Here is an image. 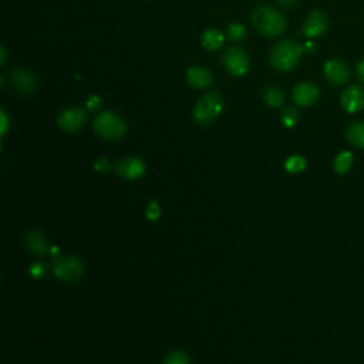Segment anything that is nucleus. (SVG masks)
Segmentation results:
<instances>
[{"label":"nucleus","mask_w":364,"mask_h":364,"mask_svg":"<svg viewBox=\"0 0 364 364\" xmlns=\"http://www.w3.org/2000/svg\"><path fill=\"white\" fill-rule=\"evenodd\" d=\"M252 23L255 29L266 37H275L284 32L286 19L284 16L271 6H261L253 10Z\"/></svg>","instance_id":"obj_1"},{"label":"nucleus","mask_w":364,"mask_h":364,"mask_svg":"<svg viewBox=\"0 0 364 364\" xmlns=\"http://www.w3.org/2000/svg\"><path fill=\"white\" fill-rule=\"evenodd\" d=\"M303 53V47L293 40H282L271 50V64L279 71L293 70Z\"/></svg>","instance_id":"obj_2"},{"label":"nucleus","mask_w":364,"mask_h":364,"mask_svg":"<svg viewBox=\"0 0 364 364\" xmlns=\"http://www.w3.org/2000/svg\"><path fill=\"white\" fill-rule=\"evenodd\" d=\"M93 127H94V131L97 133V136H100L104 140H109V141H117L122 138V136L127 133L125 121L120 116L111 111L100 113L94 118Z\"/></svg>","instance_id":"obj_3"},{"label":"nucleus","mask_w":364,"mask_h":364,"mask_svg":"<svg viewBox=\"0 0 364 364\" xmlns=\"http://www.w3.org/2000/svg\"><path fill=\"white\" fill-rule=\"evenodd\" d=\"M224 110V100L219 93L211 91L199 98L194 107V120L199 125H210Z\"/></svg>","instance_id":"obj_4"},{"label":"nucleus","mask_w":364,"mask_h":364,"mask_svg":"<svg viewBox=\"0 0 364 364\" xmlns=\"http://www.w3.org/2000/svg\"><path fill=\"white\" fill-rule=\"evenodd\" d=\"M83 272H84L83 262L75 256L59 257L57 261L53 264L55 276L64 283H74L79 279H82Z\"/></svg>","instance_id":"obj_5"},{"label":"nucleus","mask_w":364,"mask_h":364,"mask_svg":"<svg viewBox=\"0 0 364 364\" xmlns=\"http://www.w3.org/2000/svg\"><path fill=\"white\" fill-rule=\"evenodd\" d=\"M224 66L228 73L235 77H242L249 71L251 62L248 55L239 47H230L224 55Z\"/></svg>","instance_id":"obj_6"},{"label":"nucleus","mask_w":364,"mask_h":364,"mask_svg":"<svg viewBox=\"0 0 364 364\" xmlns=\"http://www.w3.org/2000/svg\"><path fill=\"white\" fill-rule=\"evenodd\" d=\"M87 114L80 107H71L60 113L57 117V125L66 133H75L84 127Z\"/></svg>","instance_id":"obj_7"},{"label":"nucleus","mask_w":364,"mask_h":364,"mask_svg":"<svg viewBox=\"0 0 364 364\" xmlns=\"http://www.w3.org/2000/svg\"><path fill=\"white\" fill-rule=\"evenodd\" d=\"M117 174L124 179H138L145 174V163L138 157H125L116 165Z\"/></svg>","instance_id":"obj_8"},{"label":"nucleus","mask_w":364,"mask_h":364,"mask_svg":"<svg viewBox=\"0 0 364 364\" xmlns=\"http://www.w3.org/2000/svg\"><path fill=\"white\" fill-rule=\"evenodd\" d=\"M325 75L331 84L343 86L349 80L350 71L345 62L339 59H330L325 63Z\"/></svg>","instance_id":"obj_9"},{"label":"nucleus","mask_w":364,"mask_h":364,"mask_svg":"<svg viewBox=\"0 0 364 364\" xmlns=\"http://www.w3.org/2000/svg\"><path fill=\"white\" fill-rule=\"evenodd\" d=\"M10 83L20 94H33L37 89L35 74L20 67L10 73Z\"/></svg>","instance_id":"obj_10"},{"label":"nucleus","mask_w":364,"mask_h":364,"mask_svg":"<svg viewBox=\"0 0 364 364\" xmlns=\"http://www.w3.org/2000/svg\"><path fill=\"white\" fill-rule=\"evenodd\" d=\"M329 29V17L322 10L311 12L303 26V33L307 37H319Z\"/></svg>","instance_id":"obj_11"},{"label":"nucleus","mask_w":364,"mask_h":364,"mask_svg":"<svg viewBox=\"0 0 364 364\" xmlns=\"http://www.w3.org/2000/svg\"><path fill=\"white\" fill-rule=\"evenodd\" d=\"M293 101L299 107H310L318 102L320 97L319 89L311 83H300L293 89Z\"/></svg>","instance_id":"obj_12"},{"label":"nucleus","mask_w":364,"mask_h":364,"mask_svg":"<svg viewBox=\"0 0 364 364\" xmlns=\"http://www.w3.org/2000/svg\"><path fill=\"white\" fill-rule=\"evenodd\" d=\"M340 102L347 113H357L364 109V90L360 86H352L343 91Z\"/></svg>","instance_id":"obj_13"},{"label":"nucleus","mask_w":364,"mask_h":364,"mask_svg":"<svg viewBox=\"0 0 364 364\" xmlns=\"http://www.w3.org/2000/svg\"><path fill=\"white\" fill-rule=\"evenodd\" d=\"M187 82L195 89H206L214 83V77L205 67H191L187 71Z\"/></svg>","instance_id":"obj_14"},{"label":"nucleus","mask_w":364,"mask_h":364,"mask_svg":"<svg viewBox=\"0 0 364 364\" xmlns=\"http://www.w3.org/2000/svg\"><path fill=\"white\" fill-rule=\"evenodd\" d=\"M24 241H26V246L30 249V252H33L39 256L47 255L48 245H47V239L44 238L42 230H39V229L29 230L28 233H26Z\"/></svg>","instance_id":"obj_15"},{"label":"nucleus","mask_w":364,"mask_h":364,"mask_svg":"<svg viewBox=\"0 0 364 364\" xmlns=\"http://www.w3.org/2000/svg\"><path fill=\"white\" fill-rule=\"evenodd\" d=\"M225 42V35L218 30V29H210V30H206L203 32L202 35V47L206 48V50H210V51H217L222 47Z\"/></svg>","instance_id":"obj_16"},{"label":"nucleus","mask_w":364,"mask_h":364,"mask_svg":"<svg viewBox=\"0 0 364 364\" xmlns=\"http://www.w3.org/2000/svg\"><path fill=\"white\" fill-rule=\"evenodd\" d=\"M346 138L352 145L364 149V121L350 124L346 129Z\"/></svg>","instance_id":"obj_17"},{"label":"nucleus","mask_w":364,"mask_h":364,"mask_svg":"<svg viewBox=\"0 0 364 364\" xmlns=\"http://www.w3.org/2000/svg\"><path fill=\"white\" fill-rule=\"evenodd\" d=\"M262 98L269 107L279 109L283 106V102H284V93L282 89H279L276 86H269L265 89Z\"/></svg>","instance_id":"obj_18"},{"label":"nucleus","mask_w":364,"mask_h":364,"mask_svg":"<svg viewBox=\"0 0 364 364\" xmlns=\"http://www.w3.org/2000/svg\"><path fill=\"white\" fill-rule=\"evenodd\" d=\"M354 163V157L350 151H342L339 155H337L334 160V171L339 175L347 174Z\"/></svg>","instance_id":"obj_19"},{"label":"nucleus","mask_w":364,"mask_h":364,"mask_svg":"<svg viewBox=\"0 0 364 364\" xmlns=\"http://www.w3.org/2000/svg\"><path fill=\"white\" fill-rule=\"evenodd\" d=\"M306 165H307L306 160L303 157H300V155H292V157H289L284 163L286 171L291 172V174L303 172L306 170Z\"/></svg>","instance_id":"obj_20"},{"label":"nucleus","mask_w":364,"mask_h":364,"mask_svg":"<svg viewBox=\"0 0 364 364\" xmlns=\"http://www.w3.org/2000/svg\"><path fill=\"white\" fill-rule=\"evenodd\" d=\"M282 124L288 128H293L299 122V111L295 107H288L282 111Z\"/></svg>","instance_id":"obj_21"},{"label":"nucleus","mask_w":364,"mask_h":364,"mask_svg":"<svg viewBox=\"0 0 364 364\" xmlns=\"http://www.w3.org/2000/svg\"><path fill=\"white\" fill-rule=\"evenodd\" d=\"M163 364H191V361H190V356L185 352L175 350L167 354Z\"/></svg>","instance_id":"obj_22"},{"label":"nucleus","mask_w":364,"mask_h":364,"mask_svg":"<svg viewBox=\"0 0 364 364\" xmlns=\"http://www.w3.org/2000/svg\"><path fill=\"white\" fill-rule=\"evenodd\" d=\"M246 36V29L239 23H232L228 28V37L233 42H241Z\"/></svg>","instance_id":"obj_23"},{"label":"nucleus","mask_w":364,"mask_h":364,"mask_svg":"<svg viewBox=\"0 0 364 364\" xmlns=\"http://www.w3.org/2000/svg\"><path fill=\"white\" fill-rule=\"evenodd\" d=\"M161 217V208L157 201H151L147 206V219L151 222L158 221Z\"/></svg>","instance_id":"obj_24"},{"label":"nucleus","mask_w":364,"mask_h":364,"mask_svg":"<svg viewBox=\"0 0 364 364\" xmlns=\"http://www.w3.org/2000/svg\"><path fill=\"white\" fill-rule=\"evenodd\" d=\"M94 170L100 174H107L111 170V163L107 158H98L94 163Z\"/></svg>","instance_id":"obj_25"},{"label":"nucleus","mask_w":364,"mask_h":364,"mask_svg":"<svg viewBox=\"0 0 364 364\" xmlns=\"http://www.w3.org/2000/svg\"><path fill=\"white\" fill-rule=\"evenodd\" d=\"M46 265L44 264H42V262H35V264H32V266H30V275L35 277V279H40V277H43V275L46 273Z\"/></svg>","instance_id":"obj_26"},{"label":"nucleus","mask_w":364,"mask_h":364,"mask_svg":"<svg viewBox=\"0 0 364 364\" xmlns=\"http://www.w3.org/2000/svg\"><path fill=\"white\" fill-rule=\"evenodd\" d=\"M101 98L100 95H91L87 98V102H86V106L90 111H97L100 107H101Z\"/></svg>","instance_id":"obj_27"},{"label":"nucleus","mask_w":364,"mask_h":364,"mask_svg":"<svg viewBox=\"0 0 364 364\" xmlns=\"http://www.w3.org/2000/svg\"><path fill=\"white\" fill-rule=\"evenodd\" d=\"M0 118H2V125H0V134H5L8 131V127H9V118L5 110L0 111Z\"/></svg>","instance_id":"obj_28"},{"label":"nucleus","mask_w":364,"mask_h":364,"mask_svg":"<svg viewBox=\"0 0 364 364\" xmlns=\"http://www.w3.org/2000/svg\"><path fill=\"white\" fill-rule=\"evenodd\" d=\"M357 77H358V80L364 84V59L360 60L357 64Z\"/></svg>","instance_id":"obj_29"},{"label":"nucleus","mask_w":364,"mask_h":364,"mask_svg":"<svg viewBox=\"0 0 364 364\" xmlns=\"http://www.w3.org/2000/svg\"><path fill=\"white\" fill-rule=\"evenodd\" d=\"M276 3L280 6H284V8H292V6L299 3V0H276Z\"/></svg>","instance_id":"obj_30"},{"label":"nucleus","mask_w":364,"mask_h":364,"mask_svg":"<svg viewBox=\"0 0 364 364\" xmlns=\"http://www.w3.org/2000/svg\"><path fill=\"white\" fill-rule=\"evenodd\" d=\"M5 63H6V50L2 46L0 47V66H5Z\"/></svg>","instance_id":"obj_31"},{"label":"nucleus","mask_w":364,"mask_h":364,"mask_svg":"<svg viewBox=\"0 0 364 364\" xmlns=\"http://www.w3.org/2000/svg\"><path fill=\"white\" fill-rule=\"evenodd\" d=\"M306 51H309V53H313V51H316V44L311 43V42H307L303 47Z\"/></svg>","instance_id":"obj_32"}]
</instances>
